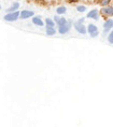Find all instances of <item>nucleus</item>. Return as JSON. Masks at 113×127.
Here are the masks:
<instances>
[{"instance_id": "7", "label": "nucleus", "mask_w": 113, "mask_h": 127, "mask_svg": "<svg viewBox=\"0 0 113 127\" xmlns=\"http://www.w3.org/2000/svg\"><path fill=\"white\" fill-rule=\"evenodd\" d=\"M34 16V12L30 11V10H23L21 11V15H20V20H28Z\"/></svg>"}, {"instance_id": "4", "label": "nucleus", "mask_w": 113, "mask_h": 127, "mask_svg": "<svg viewBox=\"0 0 113 127\" xmlns=\"http://www.w3.org/2000/svg\"><path fill=\"white\" fill-rule=\"evenodd\" d=\"M73 27L77 32H79L80 34H85L87 32V27L84 25L83 23H79V22H74L73 24Z\"/></svg>"}, {"instance_id": "11", "label": "nucleus", "mask_w": 113, "mask_h": 127, "mask_svg": "<svg viewBox=\"0 0 113 127\" xmlns=\"http://www.w3.org/2000/svg\"><path fill=\"white\" fill-rule=\"evenodd\" d=\"M45 33L48 36L52 37V36H55L56 34V29L54 27H51V26H45Z\"/></svg>"}, {"instance_id": "9", "label": "nucleus", "mask_w": 113, "mask_h": 127, "mask_svg": "<svg viewBox=\"0 0 113 127\" xmlns=\"http://www.w3.org/2000/svg\"><path fill=\"white\" fill-rule=\"evenodd\" d=\"M31 21H32V23L36 25V26H39V27H42L45 25V22H43L41 16H36V15H34L33 17H31Z\"/></svg>"}, {"instance_id": "17", "label": "nucleus", "mask_w": 113, "mask_h": 127, "mask_svg": "<svg viewBox=\"0 0 113 127\" xmlns=\"http://www.w3.org/2000/svg\"><path fill=\"white\" fill-rule=\"evenodd\" d=\"M108 42L110 44H113V29L110 31L109 34H108Z\"/></svg>"}, {"instance_id": "21", "label": "nucleus", "mask_w": 113, "mask_h": 127, "mask_svg": "<svg viewBox=\"0 0 113 127\" xmlns=\"http://www.w3.org/2000/svg\"><path fill=\"white\" fill-rule=\"evenodd\" d=\"M96 1H101V0H96Z\"/></svg>"}, {"instance_id": "16", "label": "nucleus", "mask_w": 113, "mask_h": 127, "mask_svg": "<svg viewBox=\"0 0 113 127\" xmlns=\"http://www.w3.org/2000/svg\"><path fill=\"white\" fill-rule=\"evenodd\" d=\"M87 10L85 5H77V11L80 12V13H83V12H85Z\"/></svg>"}, {"instance_id": "12", "label": "nucleus", "mask_w": 113, "mask_h": 127, "mask_svg": "<svg viewBox=\"0 0 113 127\" xmlns=\"http://www.w3.org/2000/svg\"><path fill=\"white\" fill-rule=\"evenodd\" d=\"M66 12H67V8L64 7V5L56 8V14H58V15H64Z\"/></svg>"}, {"instance_id": "8", "label": "nucleus", "mask_w": 113, "mask_h": 127, "mask_svg": "<svg viewBox=\"0 0 113 127\" xmlns=\"http://www.w3.org/2000/svg\"><path fill=\"white\" fill-rule=\"evenodd\" d=\"M99 13H100V12L97 10V9H93V10H90L88 13H87L86 17L87 18H92V20H94V21H98Z\"/></svg>"}, {"instance_id": "18", "label": "nucleus", "mask_w": 113, "mask_h": 127, "mask_svg": "<svg viewBox=\"0 0 113 127\" xmlns=\"http://www.w3.org/2000/svg\"><path fill=\"white\" fill-rule=\"evenodd\" d=\"M69 3H75V2H79L80 0H67Z\"/></svg>"}, {"instance_id": "6", "label": "nucleus", "mask_w": 113, "mask_h": 127, "mask_svg": "<svg viewBox=\"0 0 113 127\" xmlns=\"http://www.w3.org/2000/svg\"><path fill=\"white\" fill-rule=\"evenodd\" d=\"M113 29V20L111 18H108V20L105 21L103 23V33H107V32H110Z\"/></svg>"}, {"instance_id": "20", "label": "nucleus", "mask_w": 113, "mask_h": 127, "mask_svg": "<svg viewBox=\"0 0 113 127\" xmlns=\"http://www.w3.org/2000/svg\"><path fill=\"white\" fill-rule=\"evenodd\" d=\"M59 18H60V17H59V15L57 14V15H56V16L54 17V21H55V23H57V22L59 21Z\"/></svg>"}, {"instance_id": "13", "label": "nucleus", "mask_w": 113, "mask_h": 127, "mask_svg": "<svg viewBox=\"0 0 113 127\" xmlns=\"http://www.w3.org/2000/svg\"><path fill=\"white\" fill-rule=\"evenodd\" d=\"M45 26H51V27H55V21L52 20V18H45Z\"/></svg>"}, {"instance_id": "5", "label": "nucleus", "mask_w": 113, "mask_h": 127, "mask_svg": "<svg viewBox=\"0 0 113 127\" xmlns=\"http://www.w3.org/2000/svg\"><path fill=\"white\" fill-rule=\"evenodd\" d=\"M87 32L89 33L90 38L98 37V34H99L98 27H97L95 24H88V25H87Z\"/></svg>"}, {"instance_id": "3", "label": "nucleus", "mask_w": 113, "mask_h": 127, "mask_svg": "<svg viewBox=\"0 0 113 127\" xmlns=\"http://www.w3.org/2000/svg\"><path fill=\"white\" fill-rule=\"evenodd\" d=\"M74 23L72 21H68L66 24L64 25H61V26H57L58 27V32L60 33V34H66V33H68L69 31H70L71 29V27H72V25H73Z\"/></svg>"}, {"instance_id": "19", "label": "nucleus", "mask_w": 113, "mask_h": 127, "mask_svg": "<svg viewBox=\"0 0 113 127\" xmlns=\"http://www.w3.org/2000/svg\"><path fill=\"white\" fill-rule=\"evenodd\" d=\"M78 22H79V23H83V24H84V22H85V18H84V17H81V18H79V20H78Z\"/></svg>"}, {"instance_id": "14", "label": "nucleus", "mask_w": 113, "mask_h": 127, "mask_svg": "<svg viewBox=\"0 0 113 127\" xmlns=\"http://www.w3.org/2000/svg\"><path fill=\"white\" fill-rule=\"evenodd\" d=\"M110 3H111V0H101V1H99L100 7H107V5H110Z\"/></svg>"}, {"instance_id": "2", "label": "nucleus", "mask_w": 113, "mask_h": 127, "mask_svg": "<svg viewBox=\"0 0 113 127\" xmlns=\"http://www.w3.org/2000/svg\"><path fill=\"white\" fill-rule=\"evenodd\" d=\"M100 14L105 18H109L113 16V7L112 5H107V7H101L100 9Z\"/></svg>"}, {"instance_id": "15", "label": "nucleus", "mask_w": 113, "mask_h": 127, "mask_svg": "<svg viewBox=\"0 0 113 127\" xmlns=\"http://www.w3.org/2000/svg\"><path fill=\"white\" fill-rule=\"evenodd\" d=\"M68 22V20L67 18H65V17H60L59 18V21L57 22V23H56V25H57V26H61V25H64V24H66Z\"/></svg>"}, {"instance_id": "10", "label": "nucleus", "mask_w": 113, "mask_h": 127, "mask_svg": "<svg viewBox=\"0 0 113 127\" xmlns=\"http://www.w3.org/2000/svg\"><path fill=\"white\" fill-rule=\"evenodd\" d=\"M18 8H20V3H18V2H13V3L11 4V7L5 10V13H10V12H15V11H17V10H18Z\"/></svg>"}, {"instance_id": "1", "label": "nucleus", "mask_w": 113, "mask_h": 127, "mask_svg": "<svg viewBox=\"0 0 113 127\" xmlns=\"http://www.w3.org/2000/svg\"><path fill=\"white\" fill-rule=\"evenodd\" d=\"M20 15L21 12L20 11H15V12H10V13H7L3 16V20L5 22H15L17 20H20Z\"/></svg>"}]
</instances>
